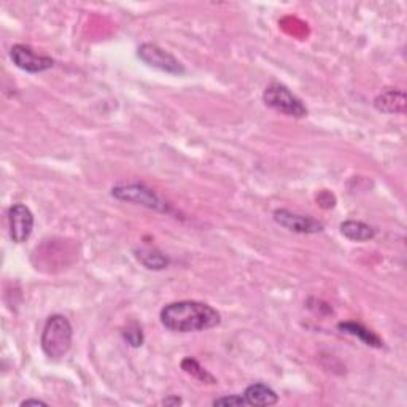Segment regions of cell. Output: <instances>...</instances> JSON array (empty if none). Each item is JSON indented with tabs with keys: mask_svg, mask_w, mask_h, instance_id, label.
<instances>
[{
	"mask_svg": "<svg viewBox=\"0 0 407 407\" xmlns=\"http://www.w3.org/2000/svg\"><path fill=\"white\" fill-rule=\"evenodd\" d=\"M137 258L142 262L147 269H154V271H159V269H164L169 265V260L164 255L159 253L158 250H139L137 252Z\"/></svg>",
	"mask_w": 407,
	"mask_h": 407,
	"instance_id": "4fadbf2b",
	"label": "cell"
},
{
	"mask_svg": "<svg viewBox=\"0 0 407 407\" xmlns=\"http://www.w3.org/2000/svg\"><path fill=\"white\" fill-rule=\"evenodd\" d=\"M274 220L275 223L280 224L281 228L293 231V233H299V234H317V233H322V231L324 229L323 223L317 221L315 218L293 214V212L290 210H275Z\"/></svg>",
	"mask_w": 407,
	"mask_h": 407,
	"instance_id": "ba28073f",
	"label": "cell"
},
{
	"mask_svg": "<svg viewBox=\"0 0 407 407\" xmlns=\"http://www.w3.org/2000/svg\"><path fill=\"white\" fill-rule=\"evenodd\" d=\"M124 339H126L133 347H140L143 342V334L140 328H128V331H124Z\"/></svg>",
	"mask_w": 407,
	"mask_h": 407,
	"instance_id": "2e32d148",
	"label": "cell"
},
{
	"mask_svg": "<svg viewBox=\"0 0 407 407\" xmlns=\"http://www.w3.org/2000/svg\"><path fill=\"white\" fill-rule=\"evenodd\" d=\"M137 56H139L147 66L158 68V71L175 75L185 72L183 66H181L171 53L158 45H154V43H143V45L137 49Z\"/></svg>",
	"mask_w": 407,
	"mask_h": 407,
	"instance_id": "5b68a950",
	"label": "cell"
},
{
	"mask_svg": "<svg viewBox=\"0 0 407 407\" xmlns=\"http://www.w3.org/2000/svg\"><path fill=\"white\" fill-rule=\"evenodd\" d=\"M341 233L353 242H367L375 237V229L363 221L348 220L341 224Z\"/></svg>",
	"mask_w": 407,
	"mask_h": 407,
	"instance_id": "8fae6325",
	"label": "cell"
},
{
	"mask_svg": "<svg viewBox=\"0 0 407 407\" xmlns=\"http://www.w3.org/2000/svg\"><path fill=\"white\" fill-rule=\"evenodd\" d=\"M10 58L16 67L29 73L45 72L54 66V61L49 56H43L35 53L28 45H15L10 51Z\"/></svg>",
	"mask_w": 407,
	"mask_h": 407,
	"instance_id": "8992f818",
	"label": "cell"
},
{
	"mask_svg": "<svg viewBox=\"0 0 407 407\" xmlns=\"http://www.w3.org/2000/svg\"><path fill=\"white\" fill-rule=\"evenodd\" d=\"M243 396H245L248 406H274L279 403L277 393L265 384L248 385Z\"/></svg>",
	"mask_w": 407,
	"mask_h": 407,
	"instance_id": "30bf717a",
	"label": "cell"
},
{
	"mask_svg": "<svg viewBox=\"0 0 407 407\" xmlns=\"http://www.w3.org/2000/svg\"><path fill=\"white\" fill-rule=\"evenodd\" d=\"M214 406H247V399L243 394H226V396H221L214 401Z\"/></svg>",
	"mask_w": 407,
	"mask_h": 407,
	"instance_id": "9a60e30c",
	"label": "cell"
},
{
	"mask_svg": "<svg viewBox=\"0 0 407 407\" xmlns=\"http://www.w3.org/2000/svg\"><path fill=\"white\" fill-rule=\"evenodd\" d=\"M161 323L174 333H198L218 327L221 315L217 309L199 300H178L161 310Z\"/></svg>",
	"mask_w": 407,
	"mask_h": 407,
	"instance_id": "6da1fadb",
	"label": "cell"
},
{
	"mask_svg": "<svg viewBox=\"0 0 407 407\" xmlns=\"http://www.w3.org/2000/svg\"><path fill=\"white\" fill-rule=\"evenodd\" d=\"M317 202L320 204L323 209H331V207H334L336 199H334V196H333V194H331V193L322 191V193L317 196Z\"/></svg>",
	"mask_w": 407,
	"mask_h": 407,
	"instance_id": "e0dca14e",
	"label": "cell"
},
{
	"mask_svg": "<svg viewBox=\"0 0 407 407\" xmlns=\"http://www.w3.org/2000/svg\"><path fill=\"white\" fill-rule=\"evenodd\" d=\"M111 196L120 200H126V202L145 205V207L158 212H169V207L164 204V200H162L153 190H150V188L143 185L115 186L114 190H111Z\"/></svg>",
	"mask_w": 407,
	"mask_h": 407,
	"instance_id": "277c9868",
	"label": "cell"
},
{
	"mask_svg": "<svg viewBox=\"0 0 407 407\" xmlns=\"http://www.w3.org/2000/svg\"><path fill=\"white\" fill-rule=\"evenodd\" d=\"M73 329L64 315H51L47 320L42 333V348L48 358L59 360L72 347Z\"/></svg>",
	"mask_w": 407,
	"mask_h": 407,
	"instance_id": "7a4b0ae2",
	"label": "cell"
},
{
	"mask_svg": "<svg viewBox=\"0 0 407 407\" xmlns=\"http://www.w3.org/2000/svg\"><path fill=\"white\" fill-rule=\"evenodd\" d=\"M10 237L16 243L26 242L34 231V215L24 204L11 205L8 210Z\"/></svg>",
	"mask_w": 407,
	"mask_h": 407,
	"instance_id": "52a82bcc",
	"label": "cell"
},
{
	"mask_svg": "<svg viewBox=\"0 0 407 407\" xmlns=\"http://www.w3.org/2000/svg\"><path fill=\"white\" fill-rule=\"evenodd\" d=\"M164 404H181V399L180 398H169V399H166L164 401Z\"/></svg>",
	"mask_w": 407,
	"mask_h": 407,
	"instance_id": "d6986e66",
	"label": "cell"
},
{
	"mask_svg": "<svg viewBox=\"0 0 407 407\" xmlns=\"http://www.w3.org/2000/svg\"><path fill=\"white\" fill-rule=\"evenodd\" d=\"M375 109L384 114L393 115V114H404L406 111V94L403 91L396 90H388L382 92L379 97L374 100Z\"/></svg>",
	"mask_w": 407,
	"mask_h": 407,
	"instance_id": "9c48e42d",
	"label": "cell"
},
{
	"mask_svg": "<svg viewBox=\"0 0 407 407\" xmlns=\"http://www.w3.org/2000/svg\"><path fill=\"white\" fill-rule=\"evenodd\" d=\"M181 369H183L185 372L190 374L191 377L198 379L200 382H205V384H215L217 382L214 379V375L205 371V369L200 366L194 358H185L183 361H181Z\"/></svg>",
	"mask_w": 407,
	"mask_h": 407,
	"instance_id": "5bb4252c",
	"label": "cell"
},
{
	"mask_svg": "<svg viewBox=\"0 0 407 407\" xmlns=\"http://www.w3.org/2000/svg\"><path fill=\"white\" fill-rule=\"evenodd\" d=\"M262 99H265V104L267 107L274 109L281 115L293 118L308 116V107L303 104V100L294 96L286 86L280 83L267 86L265 94H262Z\"/></svg>",
	"mask_w": 407,
	"mask_h": 407,
	"instance_id": "3957f363",
	"label": "cell"
},
{
	"mask_svg": "<svg viewBox=\"0 0 407 407\" xmlns=\"http://www.w3.org/2000/svg\"><path fill=\"white\" fill-rule=\"evenodd\" d=\"M339 329L342 331V333L360 337V339L366 344V346L377 347V348L382 347V341L379 339V337L375 336L372 331L366 329L365 327H361V324H358V323H341Z\"/></svg>",
	"mask_w": 407,
	"mask_h": 407,
	"instance_id": "7c38bea8",
	"label": "cell"
},
{
	"mask_svg": "<svg viewBox=\"0 0 407 407\" xmlns=\"http://www.w3.org/2000/svg\"><path fill=\"white\" fill-rule=\"evenodd\" d=\"M23 407H28V406H48L45 401H42V399H26V401H23L21 403Z\"/></svg>",
	"mask_w": 407,
	"mask_h": 407,
	"instance_id": "ac0fdd59",
	"label": "cell"
}]
</instances>
